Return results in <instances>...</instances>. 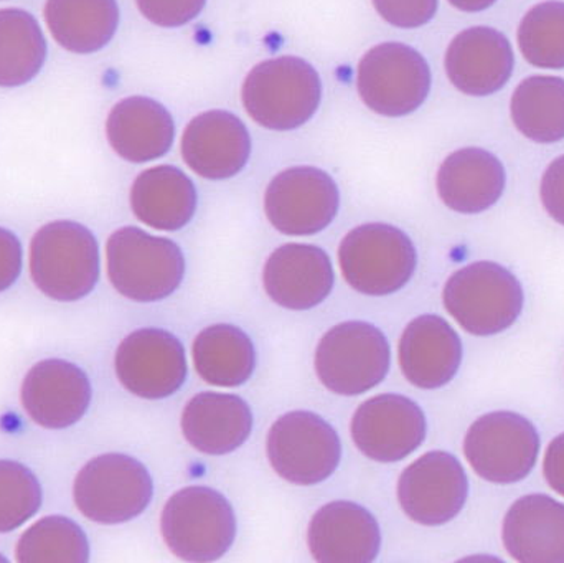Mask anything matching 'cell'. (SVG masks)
Instances as JSON below:
<instances>
[{"label": "cell", "mask_w": 564, "mask_h": 563, "mask_svg": "<svg viewBox=\"0 0 564 563\" xmlns=\"http://www.w3.org/2000/svg\"><path fill=\"white\" fill-rule=\"evenodd\" d=\"M48 42L39 20L23 9H0V88H19L39 76Z\"/></svg>", "instance_id": "f546056e"}, {"label": "cell", "mask_w": 564, "mask_h": 563, "mask_svg": "<svg viewBox=\"0 0 564 563\" xmlns=\"http://www.w3.org/2000/svg\"><path fill=\"white\" fill-rule=\"evenodd\" d=\"M390 367V340L367 321H345L330 327L315 347V376L335 396L370 392L387 379Z\"/></svg>", "instance_id": "52a82bcc"}, {"label": "cell", "mask_w": 564, "mask_h": 563, "mask_svg": "<svg viewBox=\"0 0 564 563\" xmlns=\"http://www.w3.org/2000/svg\"><path fill=\"white\" fill-rule=\"evenodd\" d=\"M263 286L278 306L297 313L311 311L334 291V263L317 245H281L264 261Z\"/></svg>", "instance_id": "e0dca14e"}, {"label": "cell", "mask_w": 564, "mask_h": 563, "mask_svg": "<svg viewBox=\"0 0 564 563\" xmlns=\"http://www.w3.org/2000/svg\"><path fill=\"white\" fill-rule=\"evenodd\" d=\"M464 346L457 331L437 314L414 317L398 344L404 379L421 390H437L453 382L463 364Z\"/></svg>", "instance_id": "44dd1931"}, {"label": "cell", "mask_w": 564, "mask_h": 563, "mask_svg": "<svg viewBox=\"0 0 564 563\" xmlns=\"http://www.w3.org/2000/svg\"><path fill=\"white\" fill-rule=\"evenodd\" d=\"M161 534L169 551L181 561L217 562L237 541V515L227 496L217 489L187 486L165 502Z\"/></svg>", "instance_id": "3957f363"}, {"label": "cell", "mask_w": 564, "mask_h": 563, "mask_svg": "<svg viewBox=\"0 0 564 563\" xmlns=\"http://www.w3.org/2000/svg\"><path fill=\"white\" fill-rule=\"evenodd\" d=\"M443 303L466 333L497 336L522 316L525 291L519 278L502 264L476 261L451 274L444 284Z\"/></svg>", "instance_id": "5b68a950"}, {"label": "cell", "mask_w": 564, "mask_h": 563, "mask_svg": "<svg viewBox=\"0 0 564 563\" xmlns=\"http://www.w3.org/2000/svg\"><path fill=\"white\" fill-rule=\"evenodd\" d=\"M340 210V192L330 174L312 165L280 172L264 192L268 221L288 237H312L330 227Z\"/></svg>", "instance_id": "7c38bea8"}, {"label": "cell", "mask_w": 564, "mask_h": 563, "mask_svg": "<svg viewBox=\"0 0 564 563\" xmlns=\"http://www.w3.org/2000/svg\"><path fill=\"white\" fill-rule=\"evenodd\" d=\"M254 415L243 397L200 392L185 403L181 432L202 455L225 456L238 452L253 433Z\"/></svg>", "instance_id": "7402d4cb"}, {"label": "cell", "mask_w": 564, "mask_h": 563, "mask_svg": "<svg viewBox=\"0 0 564 563\" xmlns=\"http://www.w3.org/2000/svg\"><path fill=\"white\" fill-rule=\"evenodd\" d=\"M341 452L335 426L308 410L284 413L268 432V462L291 485L317 486L327 481L340 466Z\"/></svg>", "instance_id": "9c48e42d"}, {"label": "cell", "mask_w": 564, "mask_h": 563, "mask_svg": "<svg viewBox=\"0 0 564 563\" xmlns=\"http://www.w3.org/2000/svg\"><path fill=\"white\" fill-rule=\"evenodd\" d=\"M431 68L413 46L384 42L365 53L358 63L357 88L371 111L403 118L420 109L431 91Z\"/></svg>", "instance_id": "30bf717a"}, {"label": "cell", "mask_w": 564, "mask_h": 563, "mask_svg": "<svg viewBox=\"0 0 564 563\" xmlns=\"http://www.w3.org/2000/svg\"><path fill=\"white\" fill-rule=\"evenodd\" d=\"M43 17L62 48L75 55H93L115 39L121 10L118 0H46Z\"/></svg>", "instance_id": "4316f807"}, {"label": "cell", "mask_w": 564, "mask_h": 563, "mask_svg": "<svg viewBox=\"0 0 564 563\" xmlns=\"http://www.w3.org/2000/svg\"><path fill=\"white\" fill-rule=\"evenodd\" d=\"M517 43L530 65L564 69V0L533 6L520 20Z\"/></svg>", "instance_id": "1f68e13d"}, {"label": "cell", "mask_w": 564, "mask_h": 563, "mask_svg": "<svg viewBox=\"0 0 564 563\" xmlns=\"http://www.w3.org/2000/svg\"><path fill=\"white\" fill-rule=\"evenodd\" d=\"M192 360L204 382L237 389L250 382L257 370V346L250 334L235 324H212L195 337Z\"/></svg>", "instance_id": "83f0119b"}, {"label": "cell", "mask_w": 564, "mask_h": 563, "mask_svg": "<svg viewBox=\"0 0 564 563\" xmlns=\"http://www.w3.org/2000/svg\"><path fill=\"white\" fill-rule=\"evenodd\" d=\"M115 370L119 383L132 396L164 400L175 396L187 382V353L171 331L142 327L119 344Z\"/></svg>", "instance_id": "4fadbf2b"}, {"label": "cell", "mask_w": 564, "mask_h": 563, "mask_svg": "<svg viewBox=\"0 0 564 563\" xmlns=\"http://www.w3.org/2000/svg\"><path fill=\"white\" fill-rule=\"evenodd\" d=\"M112 288L134 303H161L177 293L187 274L181 245L139 227H122L106 243Z\"/></svg>", "instance_id": "6da1fadb"}, {"label": "cell", "mask_w": 564, "mask_h": 563, "mask_svg": "<svg viewBox=\"0 0 564 563\" xmlns=\"http://www.w3.org/2000/svg\"><path fill=\"white\" fill-rule=\"evenodd\" d=\"M451 6L456 7L460 12H484V10L490 9L496 6L499 0H447Z\"/></svg>", "instance_id": "f35d334b"}, {"label": "cell", "mask_w": 564, "mask_h": 563, "mask_svg": "<svg viewBox=\"0 0 564 563\" xmlns=\"http://www.w3.org/2000/svg\"><path fill=\"white\" fill-rule=\"evenodd\" d=\"M0 562H7V559L2 557V555H0Z\"/></svg>", "instance_id": "ab89813d"}, {"label": "cell", "mask_w": 564, "mask_h": 563, "mask_svg": "<svg viewBox=\"0 0 564 563\" xmlns=\"http://www.w3.org/2000/svg\"><path fill=\"white\" fill-rule=\"evenodd\" d=\"M469 478L453 453H424L398 479L401 511L420 526L440 528L463 512L469 498Z\"/></svg>", "instance_id": "5bb4252c"}, {"label": "cell", "mask_w": 564, "mask_h": 563, "mask_svg": "<svg viewBox=\"0 0 564 563\" xmlns=\"http://www.w3.org/2000/svg\"><path fill=\"white\" fill-rule=\"evenodd\" d=\"M22 267V243L13 231L0 227V293L15 284Z\"/></svg>", "instance_id": "8d00e7d4"}, {"label": "cell", "mask_w": 564, "mask_h": 563, "mask_svg": "<svg viewBox=\"0 0 564 563\" xmlns=\"http://www.w3.org/2000/svg\"><path fill=\"white\" fill-rule=\"evenodd\" d=\"M447 78L467 96L494 95L512 78L516 55L512 43L500 30L479 25L463 30L447 46Z\"/></svg>", "instance_id": "ffe728a7"}, {"label": "cell", "mask_w": 564, "mask_h": 563, "mask_svg": "<svg viewBox=\"0 0 564 563\" xmlns=\"http://www.w3.org/2000/svg\"><path fill=\"white\" fill-rule=\"evenodd\" d=\"M378 15L398 29H420L436 17L440 0H371Z\"/></svg>", "instance_id": "e575fe53"}, {"label": "cell", "mask_w": 564, "mask_h": 563, "mask_svg": "<svg viewBox=\"0 0 564 563\" xmlns=\"http://www.w3.org/2000/svg\"><path fill=\"white\" fill-rule=\"evenodd\" d=\"M381 542L377 518L358 502H327L308 522L307 548L318 563H371Z\"/></svg>", "instance_id": "d6986e66"}, {"label": "cell", "mask_w": 564, "mask_h": 563, "mask_svg": "<svg viewBox=\"0 0 564 563\" xmlns=\"http://www.w3.org/2000/svg\"><path fill=\"white\" fill-rule=\"evenodd\" d=\"M106 138L119 158L132 164H144L171 151L175 139L174 118L155 99L129 96L109 111Z\"/></svg>", "instance_id": "d4e9b609"}, {"label": "cell", "mask_w": 564, "mask_h": 563, "mask_svg": "<svg viewBox=\"0 0 564 563\" xmlns=\"http://www.w3.org/2000/svg\"><path fill=\"white\" fill-rule=\"evenodd\" d=\"M23 410L45 430L76 425L88 412L93 387L85 370L62 359H46L26 372L20 389Z\"/></svg>", "instance_id": "2e32d148"}, {"label": "cell", "mask_w": 564, "mask_h": 563, "mask_svg": "<svg viewBox=\"0 0 564 563\" xmlns=\"http://www.w3.org/2000/svg\"><path fill=\"white\" fill-rule=\"evenodd\" d=\"M139 12L162 29H178L200 15L207 0H135Z\"/></svg>", "instance_id": "836d02e7"}, {"label": "cell", "mask_w": 564, "mask_h": 563, "mask_svg": "<svg viewBox=\"0 0 564 563\" xmlns=\"http://www.w3.org/2000/svg\"><path fill=\"white\" fill-rule=\"evenodd\" d=\"M322 99L317 69L299 56L264 59L243 82L241 101L250 118L270 131H294L307 124Z\"/></svg>", "instance_id": "277c9868"}, {"label": "cell", "mask_w": 564, "mask_h": 563, "mask_svg": "<svg viewBox=\"0 0 564 563\" xmlns=\"http://www.w3.org/2000/svg\"><path fill=\"white\" fill-rule=\"evenodd\" d=\"M76 508L102 526L126 524L144 515L154 498V479L144 463L106 453L86 463L73 485Z\"/></svg>", "instance_id": "ba28073f"}, {"label": "cell", "mask_w": 564, "mask_h": 563, "mask_svg": "<svg viewBox=\"0 0 564 563\" xmlns=\"http://www.w3.org/2000/svg\"><path fill=\"white\" fill-rule=\"evenodd\" d=\"M132 214L154 230L178 231L194 220L198 194L192 178L174 165H155L132 182Z\"/></svg>", "instance_id": "484cf974"}, {"label": "cell", "mask_w": 564, "mask_h": 563, "mask_svg": "<svg viewBox=\"0 0 564 563\" xmlns=\"http://www.w3.org/2000/svg\"><path fill=\"white\" fill-rule=\"evenodd\" d=\"M39 478L22 463L0 459V534L15 531L42 508Z\"/></svg>", "instance_id": "d6a6232c"}, {"label": "cell", "mask_w": 564, "mask_h": 563, "mask_svg": "<svg viewBox=\"0 0 564 563\" xmlns=\"http://www.w3.org/2000/svg\"><path fill=\"white\" fill-rule=\"evenodd\" d=\"M510 118L520 134L536 144L564 139V78L533 75L522 79L510 98Z\"/></svg>", "instance_id": "f1b7e54d"}, {"label": "cell", "mask_w": 564, "mask_h": 563, "mask_svg": "<svg viewBox=\"0 0 564 563\" xmlns=\"http://www.w3.org/2000/svg\"><path fill=\"white\" fill-rule=\"evenodd\" d=\"M543 473L550 488L564 498V433L550 443L543 459Z\"/></svg>", "instance_id": "74e56055"}, {"label": "cell", "mask_w": 564, "mask_h": 563, "mask_svg": "<svg viewBox=\"0 0 564 563\" xmlns=\"http://www.w3.org/2000/svg\"><path fill=\"white\" fill-rule=\"evenodd\" d=\"M464 456L484 481L516 485L539 462V430L520 413L509 410L487 413L467 430Z\"/></svg>", "instance_id": "8fae6325"}, {"label": "cell", "mask_w": 564, "mask_h": 563, "mask_svg": "<svg viewBox=\"0 0 564 563\" xmlns=\"http://www.w3.org/2000/svg\"><path fill=\"white\" fill-rule=\"evenodd\" d=\"M540 198L546 214L564 227V154L550 162L543 172Z\"/></svg>", "instance_id": "d590c367"}, {"label": "cell", "mask_w": 564, "mask_h": 563, "mask_svg": "<svg viewBox=\"0 0 564 563\" xmlns=\"http://www.w3.org/2000/svg\"><path fill=\"white\" fill-rule=\"evenodd\" d=\"M502 542L513 561L564 563V502L549 495L517 499L503 518Z\"/></svg>", "instance_id": "cb8c5ba5"}, {"label": "cell", "mask_w": 564, "mask_h": 563, "mask_svg": "<svg viewBox=\"0 0 564 563\" xmlns=\"http://www.w3.org/2000/svg\"><path fill=\"white\" fill-rule=\"evenodd\" d=\"M338 264L351 290L365 296H391L406 288L416 273V245L394 225H358L341 238Z\"/></svg>", "instance_id": "8992f818"}, {"label": "cell", "mask_w": 564, "mask_h": 563, "mask_svg": "<svg viewBox=\"0 0 564 563\" xmlns=\"http://www.w3.org/2000/svg\"><path fill=\"white\" fill-rule=\"evenodd\" d=\"M350 435L361 455L387 465L403 462L423 445L427 420L410 397L380 393L355 410Z\"/></svg>", "instance_id": "9a60e30c"}, {"label": "cell", "mask_w": 564, "mask_h": 563, "mask_svg": "<svg viewBox=\"0 0 564 563\" xmlns=\"http://www.w3.org/2000/svg\"><path fill=\"white\" fill-rule=\"evenodd\" d=\"M185 164L208 181H227L247 167L251 134L237 115L224 109L195 116L182 134Z\"/></svg>", "instance_id": "ac0fdd59"}, {"label": "cell", "mask_w": 564, "mask_h": 563, "mask_svg": "<svg viewBox=\"0 0 564 563\" xmlns=\"http://www.w3.org/2000/svg\"><path fill=\"white\" fill-rule=\"evenodd\" d=\"M506 187V167L487 149H457L437 169V195L457 214L476 215L489 210L502 198Z\"/></svg>", "instance_id": "603a6c76"}, {"label": "cell", "mask_w": 564, "mask_h": 563, "mask_svg": "<svg viewBox=\"0 0 564 563\" xmlns=\"http://www.w3.org/2000/svg\"><path fill=\"white\" fill-rule=\"evenodd\" d=\"M89 542L85 531L65 516H46L26 529L17 542L19 563H86Z\"/></svg>", "instance_id": "4dcf8cb0"}, {"label": "cell", "mask_w": 564, "mask_h": 563, "mask_svg": "<svg viewBox=\"0 0 564 563\" xmlns=\"http://www.w3.org/2000/svg\"><path fill=\"white\" fill-rule=\"evenodd\" d=\"M101 255L95 234L73 220L43 225L30 243V277L50 300L75 303L95 291Z\"/></svg>", "instance_id": "7a4b0ae2"}]
</instances>
